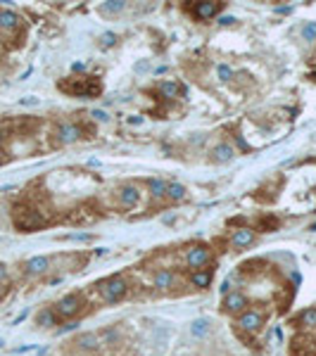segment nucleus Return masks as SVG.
I'll list each match as a JSON object with an SVG mask.
<instances>
[{
	"instance_id": "nucleus-25",
	"label": "nucleus",
	"mask_w": 316,
	"mask_h": 356,
	"mask_svg": "<svg viewBox=\"0 0 316 356\" xmlns=\"http://www.w3.org/2000/svg\"><path fill=\"white\" fill-rule=\"evenodd\" d=\"M302 36H304V41H316V22H311V24L302 29Z\"/></svg>"
},
{
	"instance_id": "nucleus-19",
	"label": "nucleus",
	"mask_w": 316,
	"mask_h": 356,
	"mask_svg": "<svg viewBox=\"0 0 316 356\" xmlns=\"http://www.w3.org/2000/svg\"><path fill=\"white\" fill-rule=\"evenodd\" d=\"M150 192H152L154 197H162V195H167V185H164V181H160V178H152V181H150Z\"/></svg>"
},
{
	"instance_id": "nucleus-9",
	"label": "nucleus",
	"mask_w": 316,
	"mask_h": 356,
	"mask_svg": "<svg viewBox=\"0 0 316 356\" xmlns=\"http://www.w3.org/2000/svg\"><path fill=\"white\" fill-rule=\"evenodd\" d=\"M57 136H60V143H76L81 138V128L76 124H64V126H60Z\"/></svg>"
},
{
	"instance_id": "nucleus-22",
	"label": "nucleus",
	"mask_w": 316,
	"mask_h": 356,
	"mask_svg": "<svg viewBox=\"0 0 316 356\" xmlns=\"http://www.w3.org/2000/svg\"><path fill=\"white\" fill-rule=\"evenodd\" d=\"M38 325H43V328H50V325H55V313H50V311L45 309L38 313Z\"/></svg>"
},
{
	"instance_id": "nucleus-11",
	"label": "nucleus",
	"mask_w": 316,
	"mask_h": 356,
	"mask_svg": "<svg viewBox=\"0 0 316 356\" xmlns=\"http://www.w3.org/2000/svg\"><path fill=\"white\" fill-rule=\"evenodd\" d=\"M231 242H233L235 247H247V245H252V242H254V230H250V228L235 230L233 237H231Z\"/></svg>"
},
{
	"instance_id": "nucleus-18",
	"label": "nucleus",
	"mask_w": 316,
	"mask_h": 356,
	"mask_svg": "<svg viewBox=\"0 0 316 356\" xmlns=\"http://www.w3.org/2000/svg\"><path fill=\"white\" fill-rule=\"evenodd\" d=\"M167 195H169L172 200H183V195H186V188H183L181 183H172V185H167Z\"/></svg>"
},
{
	"instance_id": "nucleus-24",
	"label": "nucleus",
	"mask_w": 316,
	"mask_h": 356,
	"mask_svg": "<svg viewBox=\"0 0 316 356\" xmlns=\"http://www.w3.org/2000/svg\"><path fill=\"white\" fill-rule=\"evenodd\" d=\"M124 0H109V3H105V12H121L124 10Z\"/></svg>"
},
{
	"instance_id": "nucleus-17",
	"label": "nucleus",
	"mask_w": 316,
	"mask_h": 356,
	"mask_svg": "<svg viewBox=\"0 0 316 356\" xmlns=\"http://www.w3.org/2000/svg\"><path fill=\"white\" fill-rule=\"evenodd\" d=\"M214 159H217V162H228V159H233V147L219 145L217 150H214Z\"/></svg>"
},
{
	"instance_id": "nucleus-21",
	"label": "nucleus",
	"mask_w": 316,
	"mask_h": 356,
	"mask_svg": "<svg viewBox=\"0 0 316 356\" xmlns=\"http://www.w3.org/2000/svg\"><path fill=\"white\" fill-rule=\"evenodd\" d=\"M209 283H212V273H202V271H200V273L193 275V285H195V287H207Z\"/></svg>"
},
{
	"instance_id": "nucleus-13",
	"label": "nucleus",
	"mask_w": 316,
	"mask_h": 356,
	"mask_svg": "<svg viewBox=\"0 0 316 356\" xmlns=\"http://www.w3.org/2000/svg\"><path fill=\"white\" fill-rule=\"evenodd\" d=\"M48 266H50L48 256H34V259H29L27 261V271L29 273H43Z\"/></svg>"
},
{
	"instance_id": "nucleus-15",
	"label": "nucleus",
	"mask_w": 316,
	"mask_h": 356,
	"mask_svg": "<svg viewBox=\"0 0 316 356\" xmlns=\"http://www.w3.org/2000/svg\"><path fill=\"white\" fill-rule=\"evenodd\" d=\"M181 91H183V88H181L179 83H174V81H167V83H162V86H160V93H162L164 98H169V100L179 98Z\"/></svg>"
},
{
	"instance_id": "nucleus-30",
	"label": "nucleus",
	"mask_w": 316,
	"mask_h": 356,
	"mask_svg": "<svg viewBox=\"0 0 316 356\" xmlns=\"http://www.w3.org/2000/svg\"><path fill=\"white\" fill-rule=\"evenodd\" d=\"M3 275H5V266L0 264V278H3Z\"/></svg>"
},
{
	"instance_id": "nucleus-3",
	"label": "nucleus",
	"mask_w": 316,
	"mask_h": 356,
	"mask_svg": "<svg viewBox=\"0 0 316 356\" xmlns=\"http://www.w3.org/2000/svg\"><path fill=\"white\" fill-rule=\"evenodd\" d=\"M60 88L64 93H72V95H81V98H88V95H98L100 93V83L95 79H86L83 83H60Z\"/></svg>"
},
{
	"instance_id": "nucleus-8",
	"label": "nucleus",
	"mask_w": 316,
	"mask_h": 356,
	"mask_svg": "<svg viewBox=\"0 0 316 356\" xmlns=\"http://www.w3.org/2000/svg\"><path fill=\"white\" fill-rule=\"evenodd\" d=\"M19 24H22L19 15H15L12 10H0V29L3 31H15V29H19Z\"/></svg>"
},
{
	"instance_id": "nucleus-7",
	"label": "nucleus",
	"mask_w": 316,
	"mask_h": 356,
	"mask_svg": "<svg viewBox=\"0 0 316 356\" xmlns=\"http://www.w3.org/2000/svg\"><path fill=\"white\" fill-rule=\"evenodd\" d=\"M138 200H140V192L135 190L133 185H126V188H121V190H119V204H121V207L131 209V207L138 204Z\"/></svg>"
},
{
	"instance_id": "nucleus-6",
	"label": "nucleus",
	"mask_w": 316,
	"mask_h": 356,
	"mask_svg": "<svg viewBox=\"0 0 316 356\" xmlns=\"http://www.w3.org/2000/svg\"><path fill=\"white\" fill-rule=\"evenodd\" d=\"M209 264V249L205 247H193L188 252V266L193 268H202V266Z\"/></svg>"
},
{
	"instance_id": "nucleus-14",
	"label": "nucleus",
	"mask_w": 316,
	"mask_h": 356,
	"mask_svg": "<svg viewBox=\"0 0 316 356\" xmlns=\"http://www.w3.org/2000/svg\"><path fill=\"white\" fill-rule=\"evenodd\" d=\"M172 283H174V273H172V271H160V273H154V287L167 290V287H172Z\"/></svg>"
},
{
	"instance_id": "nucleus-12",
	"label": "nucleus",
	"mask_w": 316,
	"mask_h": 356,
	"mask_svg": "<svg viewBox=\"0 0 316 356\" xmlns=\"http://www.w3.org/2000/svg\"><path fill=\"white\" fill-rule=\"evenodd\" d=\"M245 304H247V299H245L240 292L226 294V299H224L226 311H240V309H245Z\"/></svg>"
},
{
	"instance_id": "nucleus-1",
	"label": "nucleus",
	"mask_w": 316,
	"mask_h": 356,
	"mask_svg": "<svg viewBox=\"0 0 316 356\" xmlns=\"http://www.w3.org/2000/svg\"><path fill=\"white\" fill-rule=\"evenodd\" d=\"M15 226L19 230H36L41 226H45V219L34 209H19L15 214Z\"/></svg>"
},
{
	"instance_id": "nucleus-27",
	"label": "nucleus",
	"mask_w": 316,
	"mask_h": 356,
	"mask_svg": "<svg viewBox=\"0 0 316 356\" xmlns=\"http://www.w3.org/2000/svg\"><path fill=\"white\" fill-rule=\"evenodd\" d=\"M114 43H117V36H114V34H105V36L100 38V46L102 48H109V46H114Z\"/></svg>"
},
{
	"instance_id": "nucleus-5",
	"label": "nucleus",
	"mask_w": 316,
	"mask_h": 356,
	"mask_svg": "<svg viewBox=\"0 0 316 356\" xmlns=\"http://www.w3.org/2000/svg\"><path fill=\"white\" fill-rule=\"evenodd\" d=\"M264 323V316L259 313V311H245L243 316H240V320H238V325H240V330H247V332H254V330H259Z\"/></svg>"
},
{
	"instance_id": "nucleus-20",
	"label": "nucleus",
	"mask_w": 316,
	"mask_h": 356,
	"mask_svg": "<svg viewBox=\"0 0 316 356\" xmlns=\"http://www.w3.org/2000/svg\"><path fill=\"white\" fill-rule=\"evenodd\" d=\"M299 323H302V325H307V328L316 325V309L302 311V316H299Z\"/></svg>"
},
{
	"instance_id": "nucleus-4",
	"label": "nucleus",
	"mask_w": 316,
	"mask_h": 356,
	"mask_svg": "<svg viewBox=\"0 0 316 356\" xmlns=\"http://www.w3.org/2000/svg\"><path fill=\"white\" fill-rule=\"evenodd\" d=\"M57 313L64 316V318H69V316H76L79 309H81V297H76V294H69V297H62V299L57 301Z\"/></svg>"
},
{
	"instance_id": "nucleus-28",
	"label": "nucleus",
	"mask_w": 316,
	"mask_h": 356,
	"mask_svg": "<svg viewBox=\"0 0 316 356\" xmlns=\"http://www.w3.org/2000/svg\"><path fill=\"white\" fill-rule=\"evenodd\" d=\"M93 117L98 119V121H107V114H105V112H100V110L93 112Z\"/></svg>"
},
{
	"instance_id": "nucleus-31",
	"label": "nucleus",
	"mask_w": 316,
	"mask_h": 356,
	"mask_svg": "<svg viewBox=\"0 0 316 356\" xmlns=\"http://www.w3.org/2000/svg\"><path fill=\"white\" fill-rule=\"evenodd\" d=\"M311 230H316V223H314V226H311Z\"/></svg>"
},
{
	"instance_id": "nucleus-2",
	"label": "nucleus",
	"mask_w": 316,
	"mask_h": 356,
	"mask_svg": "<svg viewBox=\"0 0 316 356\" xmlns=\"http://www.w3.org/2000/svg\"><path fill=\"white\" fill-rule=\"evenodd\" d=\"M124 294H126V280H124V278H119V275L109 278L107 283L102 285V297H105L109 304L119 301L121 297H124Z\"/></svg>"
},
{
	"instance_id": "nucleus-23",
	"label": "nucleus",
	"mask_w": 316,
	"mask_h": 356,
	"mask_svg": "<svg viewBox=\"0 0 316 356\" xmlns=\"http://www.w3.org/2000/svg\"><path fill=\"white\" fill-rule=\"evenodd\" d=\"M79 344H81V347H86V349H95V344H98V337H95L93 332H88V335H81Z\"/></svg>"
},
{
	"instance_id": "nucleus-16",
	"label": "nucleus",
	"mask_w": 316,
	"mask_h": 356,
	"mask_svg": "<svg viewBox=\"0 0 316 356\" xmlns=\"http://www.w3.org/2000/svg\"><path fill=\"white\" fill-rule=\"evenodd\" d=\"M207 320L205 318H198V320H193V325H190V332H193V335H195V337H205V335H207Z\"/></svg>"
},
{
	"instance_id": "nucleus-26",
	"label": "nucleus",
	"mask_w": 316,
	"mask_h": 356,
	"mask_svg": "<svg viewBox=\"0 0 316 356\" xmlns=\"http://www.w3.org/2000/svg\"><path fill=\"white\" fill-rule=\"evenodd\" d=\"M217 74H219V79H221V81H231V76H233L231 67H226V64H221V67H219Z\"/></svg>"
},
{
	"instance_id": "nucleus-29",
	"label": "nucleus",
	"mask_w": 316,
	"mask_h": 356,
	"mask_svg": "<svg viewBox=\"0 0 316 356\" xmlns=\"http://www.w3.org/2000/svg\"><path fill=\"white\" fill-rule=\"evenodd\" d=\"M233 22H235V17H224L221 19V24H226V27H228V24H233Z\"/></svg>"
},
{
	"instance_id": "nucleus-10",
	"label": "nucleus",
	"mask_w": 316,
	"mask_h": 356,
	"mask_svg": "<svg viewBox=\"0 0 316 356\" xmlns=\"http://www.w3.org/2000/svg\"><path fill=\"white\" fill-rule=\"evenodd\" d=\"M221 8H224L221 3H198V5H195V17L209 19V17H214Z\"/></svg>"
}]
</instances>
